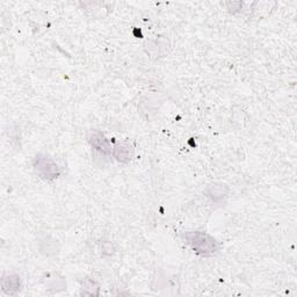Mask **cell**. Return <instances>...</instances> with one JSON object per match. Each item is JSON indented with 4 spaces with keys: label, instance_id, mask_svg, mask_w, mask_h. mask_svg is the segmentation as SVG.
Here are the masks:
<instances>
[{
    "label": "cell",
    "instance_id": "cell-1",
    "mask_svg": "<svg viewBox=\"0 0 297 297\" xmlns=\"http://www.w3.org/2000/svg\"><path fill=\"white\" fill-rule=\"evenodd\" d=\"M182 237L186 240V243L194 249L197 255L210 257L215 255L219 248L216 240L209 235L204 234V232H186V234L182 235Z\"/></svg>",
    "mask_w": 297,
    "mask_h": 297
},
{
    "label": "cell",
    "instance_id": "cell-2",
    "mask_svg": "<svg viewBox=\"0 0 297 297\" xmlns=\"http://www.w3.org/2000/svg\"><path fill=\"white\" fill-rule=\"evenodd\" d=\"M34 170L44 180H55L61 174V169L53 158L45 154H37L34 159Z\"/></svg>",
    "mask_w": 297,
    "mask_h": 297
},
{
    "label": "cell",
    "instance_id": "cell-3",
    "mask_svg": "<svg viewBox=\"0 0 297 297\" xmlns=\"http://www.w3.org/2000/svg\"><path fill=\"white\" fill-rule=\"evenodd\" d=\"M88 141L91 142L92 146H94L98 151L102 153H111L113 152V146H110L109 142L105 139V136L100 132H92L88 137Z\"/></svg>",
    "mask_w": 297,
    "mask_h": 297
},
{
    "label": "cell",
    "instance_id": "cell-4",
    "mask_svg": "<svg viewBox=\"0 0 297 297\" xmlns=\"http://www.w3.org/2000/svg\"><path fill=\"white\" fill-rule=\"evenodd\" d=\"M20 278L16 275H8L3 280V290L8 295L15 294L16 291L20 290Z\"/></svg>",
    "mask_w": 297,
    "mask_h": 297
},
{
    "label": "cell",
    "instance_id": "cell-5",
    "mask_svg": "<svg viewBox=\"0 0 297 297\" xmlns=\"http://www.w3.org/2000/svg\"><path fill=\"white\" fill-rule=\"evenodd\" d=\"M111 154L120 162H129L132 157V149L126 144H118L113 146Z\"/></svg>",
    "mask_w": 297,
    "mask_h": 297
}]
</instances>
